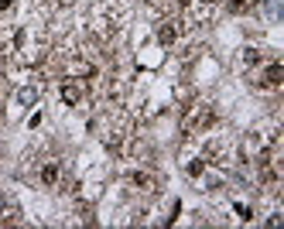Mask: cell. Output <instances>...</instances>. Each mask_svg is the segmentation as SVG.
<instances>
[{
	"instance_id": "cell-8",
	"label": "cell",
	"mask_w": 284,
	"mask_h": 229,
	"mask_svg": "<svg viewBox=\"0 0 284 229\" xmlns=\"http://www.w3.org/2000/svg\"><path fill=\"white\" fill-rule=\"evenodd\" d=\"M189 174H202V161H192L189 164Z\"/></svg>"
},
{
	"instance_id": "cell-1",
	"label": "cell",
	"mask_w": 284,
	"mask_h": 229,
	"mask_svg": "<svg viewBox=\"0 0 284 229\" xmlns=\"http://www.w3.org/2000/svg\"><path fill=\"white\" fill-rule=\"evenodd\" d=\"M213 120H216L213 106H209V103H199V106L185 116V130H202V127H209Z\"/></svg>"
},
{
	"instance_id": "cell-3",
	"label": "cell",
	"mask_w": 284,
	"mask_h": 229,
	"mask_svg": "<svg viewBox=\"0 0 284 229\" xmlns=\"http://www.w3.org/2000/svg\"><path fill=\"white\" fill-rule=\"evenodd\" d=\"M264 82H267V86H281V82H284V65H281V62L267 65V76H264Z\"/></svg>"
},
{
	"instance_id": "cell-7",
	"label": "cell",
	"mask_w": 284,
	"mask_h": 229,
	"mask_svg": "<svg viewBox=\"0 0 284 229\" xmlns=\"http://www.w3.org/2000/svg\"><path fill=\"white\" fill-rule=\"evenodd\" d=\"M243 62H247V65L260 62V52H257V48H247V52H243Z\"/></svg>"
},
{
	"instance_id": "cell-6",
	"label": "cell",
	"mask_w": 284,
	"mask_h": 229,
	"mask_svg": "<svg viewBox=\"0 0 284 229\" xmlns=\"http://www.w3.org/2000/svg\"><path fill=\"white\" fill-rule=\"evenodd\" d=\"M17 103H21V106H31V103H38V89H34V86H24V89L17 92Z\"/></svg>"
},
{
	"instance_id": "cell-4",
	"label": "cell",
	"mask_w": 284,
	"mask_h": 229,
	"mask_svg": "<svg viewBox=\"0 0 284 229\" xmlns=\"http://www.w3.org/2000/svg\"><path fill=\"white\" fill-rule=\"evenodd\" d=\"M59 174H62V171H59V161H48V164L41 168V181H45V185H55Z\"/></svg>"
},
{
	"instance_id": "cell-10",
	"label": "cell",
	"mask_w": 284,
	"mask_h": 229,
	"mask_svg": "<svg viewBox=\"0 0 284 229\" xmlns=\"http://www.w3.org/2000/svg\"><path fill=\"white\" fill-rule=\"evenodd\" d=\"M229 10H247V0H229Z\"/></svg>"
},
{
	"instance_id": "cell-12",
	"label": "cell",
	"mask_w": 284,
	"mask_h": 229,
	"mask_svg": "<svg viewBox=\"0 0 284 229\" xmlns=\"http://www.w3.org/2000/svg\"><path fill=\"white\" fill-rule=\"evenodd\" d=\"M0 212H3V199H0Z\"/></svg>"
},
{
	"instance_id": "cell-9",
	"label": "cell",
	"mask_w": 284,
	"mask_h": 229,
	"mask_svg": "<svg viewBox=\"0 0 284 229\" xmlns=\"http://www.w3.org/2000/svg\"><path fill=\"white\" fill-rule=\"evenodd\" d=\"M236 212H240V219H253V212H250L247 205H236Z\"/></svg>"
},
{
	"instance_id": "cell-11",
	"label": "cell",
	"mask_w": 284,
	"mask_h": 229,
	"mask_svg": "<svg viewBox=\"0 0 284 229\" xmlns=\"http://www.w3.org/2000/svg\"><path fill=\"white\" fill-rule=\"evenodd\" d=\"M10 3H14V0H0V10H10Z\"/></svg>"
},
{
	"instance_id": "cell-2",
	"label": "cell",
	"mask_w": 284,
	"mask_h": 229,
	"mask_svg": "<svg viewBox=\"0 0 284 229\" xmlns=\"http://www.w3.org/2000/svg\"><path fill=\"white\" fill-rule=\"evenodd\" d=\"M82 96H86V86H82V82L69 79V82L62 86V103H65V106H79V103H82Z\"/></svg>"
},
{
	"instance_id": "cell-5",
	"label": "cell",
	"mask_w": 284,
	"mask_h": 229,
	"mask_svg": "<svg viewBox=\"0 0 284 229\" xmlns=\"http://www.w3.org/2000/svg\"><path fill=\"white\" fill-rule=\"evenodd\" d=\"M175 34H178V31H175V24H171V21H164V24L158 28V41H161V45H171V41H175Z\"/></svg>"
}]
</instances>
